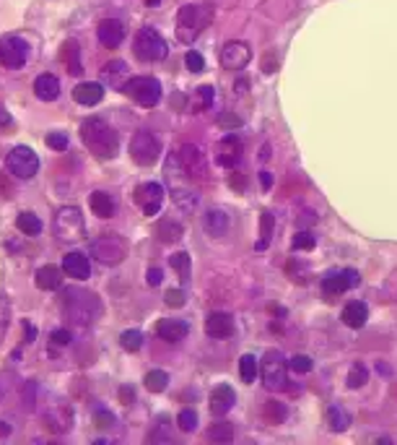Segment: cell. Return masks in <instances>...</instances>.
<instances>
[{
  "mask_svg": "<svg viewBox=\"0 0 397 445\" xmlns=\"http://www.w3.org/2000/svg\"><path fill=\"white\" fill-rule=\"evenodd\" d=\"M96 37H99V45L107 50H114L122 45V40H125V24L122 21H117V18H104V21H99V26H96Z\"/></svg>",
  "mask_w": 397,
  "mask_h": 445,
  "instance_id": "16",
  "label": "cell"
},
{
  "mask_svg": "<svg viewBox=\"0 0 397 445\" xmlns=\"http://www.w3.org/2000/svg\"><path fill=\"white\" fill-rule=\"evenodd\" d=\"M177 424H179L182 432H195V427H198V414L192 412V409H182L179 417H177Z\"/></svg>",
  "mask_w": 397,
  "mask_h": 445,
  "instance_id": "42",
  "label": "cell"
},
{
  "mask_svg": "<svg viewBox=\"0 0 397 445\" xmlns=\"http://www.w3.org/2000/svg\"><path fill=\"white\" fill-rule=\"evenodd\" d=\"M198 102L203 107L211 105V102H213V86H200V89H198Z\"/></svg>",
  "mask_w": 397,
  "mask_h": 445,
  "instance_id": "53",
  "label": "cell"
},
{
  "mask_svg": "<svg viewBox=\"0 0 397 445\" xmlns=\"http://www.w3.org/2000/svg\"><path fill=\"white\" fill-rule=\"evenodd\" d=\"M208 404H211L213 417H226L234 409V404H237V393H234L231 386H215L211 398H208Z\"/></svg>",
  "mask_w": 397,
  "mask_h": 445,
  "instance_id": "17",
  "label": "cell"
},
{
  "mask_svg": "<svg viewBox=\"0 0 397 445\" xmlns=\"http://www.w3.org/2000/svg\"><path fill=\"white\" fill-rule=\"evenodd\" d=\"M63 274H65L63 268L47 263V266L37 268V274H34V284L45 291H55V289H60V284H63Z\"/></svg>",
  "mask_w": 397,
  "mask_h": 445,
  "instance_id": "24",
  "label": "cell"
},
{
  "mask_svg": "<svg viewBox=\"0 0 397 445\" xmlns=\"http://www.w3.org/2000/svg\"><path fill=\"white\" fill-rule=\"evenodd\" d=\"M29 57V45L16 34H8L0 40V63L6 68H21Z\"/></svg>",
  "mask_w": 397,
  "mask_h": 445,
  "instance_id": "13",
  "label": "cell"
},
{
  "mask_svg": "<svg viewBox=\"0 0 397 445\" xmlns=\"http://www.w3.org/2000/svg\"><path fill=\"white\" fill-rule=\"evenodd\" d=\"M169 263H172V268H174L182 279L190 276V255H187V253H174V255L169 258Z\"/></svg>",
  "mask_w": 397,
  "mask_h": 445,
  "instance_id": "41",
  "label": "cell"
},
{
  "mask_svg": "<svg viewBox=\"0 0 397 445\" xmlns=\"http://www.w3.org/2000/svg\"><path fill=\"white\" fill-rule=\"evenodd\" d=\"M343 279L348 284V289H356L358 284H361V274H358L356 268H343Z\"/></svg>",
  "mask_w": 397,
  "mask_h": 445,
  "instance_id": "50",
  "label": "cell"
},
{
  "mask_svg": "<svg viewBox=\"0 0 397 445\" xmlns=\"http://www.w3.org/2000/svg\"><path fill=\"white\" fill-rule=\"evenodd\" d=\"M6 167L16 180H32L40 170V156L34 154L29 146H16L6 156Z\"/></svg>",
  "mask_w": 397,
  "mask_h": 445,
  "instance_id": "9",
  "label": "cell"
},
{
  "mask_svg": "<svg viewBox=\"0 0 397 445\" xmlns=\"http://www.w3.org/2000/svg\"><path fill=\"white\" fill-rule=\"evenodd\" d=\"M262 417H265V422H271V424H280V422L286 420V406L278 404V401H268L265 409H262Z\"/></svg>",
  "mask_w": 397,
  "mask_h": 445,
  "instance_id": "39",
  "label": "cell"
},
{
  "mask_svg": "<svg viewBox=\"0 0 397 445\" xmlns=\"http://www.w3.org/2000/svg\"><path fill=\"white\" fill-rule=\"evenodd\" d=\"M327 424L333 427V432H343V429H348V424H350L348 412H345L340 404H333L330 409H327Z\"/></svg>",
  "mask_w": 397,
  "mask_h": 445,
  "instance_id": "33",
  "label": "cell"
},
{
  "mask_svg": "<svg viewBox=\"0 0 397 445\" xmlns=\"http://www.w3.org/2000/svg\"><path fill=\"white\" fill-rule=\"evenodd\" d=\"M60 60H63V65L68 68L71 76H81V73H83V65H81V47L76 40L65 42L63 50H60Z\"/></svg>",
  "mask_w": 397,
  "mask_h": 445,
  "instance_id": "27",
  "label": "cell"
},
{
  "mask_svg": "<svg viewBox=\"0 0 397 445\" xmlns=\"http://www.w3.org/2000/svg\"><path fill=\"white\" fill-rule=\"evenodd\" d=\"M91 255L99 263L114 266V263H122L127 258V243L119 235H102L91 243Z\"/></svg>",
  "mask_w": 397,
  "mask_h": 445,
  "instance_id": "10",
  "label": "cell"
},
{
  "mask_svg": "<svg viewBox=\"0 0 397 445\" xmlns=\"http://www.w3.org/2000/svg\"><path fill=\"white\" fill-rule=\"evenodd\" d=\"M172 201H174L177 209H182L184 214L198 209V195L190 187H172Z\"/></svg>",
  "mask_w": 397,
  "mask_h": 445,
  "instance_id": "30",
  "label": "cell"
},
{
  "mask_svg": "<svg viewBox=\"0 0 397 445\" xmlns=\"http://www.w3.org/2000/svg\"><path fill=\"white\" fill-rule=\"evenodd\" d=\"M81 138H83V144H86L88 151H91L96 159H102V162L114 159L119 151V133L112 128L104 117H88V120L81 125Z\"/></svg>",
  "mask_w": 397,
  "mask_h": 445,
  "instance_id": "1",
  "label": "cell"
},
{
  "mask_svg": "<svg viewBox=\"0 0 397 445\" xmlns=\"http://www.w3.org/2000/svg\"><path fill=\"white\" fill-rule=\"evenodd\" d=\"M94 422H96V427H112V424H114V414H109L107 409H96Z\"/></svg>",
  "mask_w": 397,
  "mask_h": 445,
  "instance_id": "49",
  "label": "cell"
},
{
  "mask_svg": "<svg viewBox=\"0 0 397 445\" xmlns=\"http://www.w3.org/2000/svg\"><path fill=\"white\" fill-rule=\"evenodd\" d=\"M260 375L265 388L271 391L286 388V357H283V352H278V349L265 352V357H262L260 362Z\"/></svg>",
  "mask_w": 397,
  "mask_h": 445,
  "instance_id": "7",
  "label": "cell"
},
{
  "mask_svg": "<svg viewBox=\"0 0 397 445\" xmlns=\"http://www.w3.org/2000/svg\"><path fill=\"white\" fill-rule=\"evenodd\" d=\"M63 271L65 276H71L76 282H86L88 276H91V263H88V258L83 253L73 250L63 258Z\"/></svg>",
  "mask_w": 397,
  "mask_h": 445,
  "instance_id": "18",
  "label": "cell"
},
{
  "mask_svg": "<svg viewBox=\"0 0 397 445\" xmlns=\"http://www.w3.org/2000/svg\"><path fill=\"white\" fill-rule=\"evenodd\" d=\"M260 159H271V149H268V146H262L260 149Z\"/></svg>",
  "mask_w": 397,
  "mask_h": 445,
  "instance_id": "62",
  "label": "cell"
},
{
  "mask_svg": "<svg viewBox=\"0 0 397 445\" xmlns=\"http://www.w3.org/2000/svg\"><path fill=\"white\" fill-rule=\"evenodd\" d=\"M0 398H3V391H0Z\"/></svg>",
  "mask_w": 397,
  "mask_h": 445,
  "instance_id": "64",
  "label": "cell"
},
{
  "mask_svg": "<svg viewBox=\"0 0 397 445\" xmlns=\"http://www.w3.org/2000/svg\"><path fill=\"white\" fill-rule=\"evenodd\" d=\"M130 156H133V162L141 164V167H151V164L159 162L161 146L159 141H156V136L148 133V130H138L136 136L130 138Z\"/></svg>",
  "mask_w": 397,
  "mask_h": 445,
  "instance_id": "8",
  "label": "cell"
},
{
  "mask_svg": "<svg viewBox=\"0 0 397 445\" xmlns=\"http://www.w3.org/2000/svg\"><path fill=\"white\" fill-rule=\"evenodd\" d=\"M133 52H136V57L143 60V63H159V60L167 57L169 47H167V40H164L153 26H143V29L136 34Z\"/></svg>",
  "mask_w": 397,
  "mask_h": 445,
  "instance_id": "5",
  "label": "cell"
},
{
  "mask_svg": "<svg viewBox=\"0 0 397 445\" xmlns=\"http://www.w3.org/2000/svg\"><path fill=\"white\" fill-rule=\"evenodd\" d=\"M88 206H91V211H94L99 219H109L112 214H114V201H112V195L104 193V190H96V193H91V198H88Z\"/></svg>",
  "mask_w": 397,
  "mask_h": 445,
  "instance_id": "28",
  "label": "cell"
},
{
  "mask_svg": "<svg viewBox=\"0 0 397 445\" xmlns=\"http://www.w3.org/2000/svg\"><path fill=\"white\" fill-rule=\"evenodd\" d=\"M143 383L151 393H161V391H167L169 386V375L164 373V370H151V373L143 378Z\"/></svg>",
  "mask_w": 397,
  "mask_h": 445,
  "instance_id": "37",
  "label": "cell"
},
{
  "mask_svg": "<svg viewBox=\"0 0 397 445\" xmlns=\"http://www.w3.org/2000/svg\"><path fill=\"white\" fill-rule=\"evenodd\" d=\"M119 398H122L125 404H130V401H133V391H130V388H122V391H119Z\"/></svg>",
  "mask_w": 397,
  "mask_h": 445,
  "instance_id": "59",
  "label": "cell"
},
{
  "mask_svg": "<svg viewBox=\"0 0 397 445\" xmlns=\"http://www.w3.org/2000/svg\"><path fill=\"white\" fill-rule=\"evenodd\" d=\"M164 198H167V190L159 183H143V185L136 187V203L141 206L146 216H156L161 206H164Z\"/></svg>",
  "mask_w": 397,
  "mask_h": 445,
  "instance_id": "12",
  "label": "cell"
},
{
  "mask_svg": "<svg viewBox=\"0 0 397 445\" xmlns=\"http://www.w3.org/2000/svg\"><path fill=\"white\" fill-rule=\"evenodd\" d=\"M366 318H369V310L364 302H350L348 308L343 310V323L348 328H361L366 323Z\"/></svg>",
  "mask_w": 397,
  "mask_h": 445,
  "instance_id": "29",
  "label": "cell"
},
{
  "mask_svg": "<svg viewBox=\"0 0 397 445\" xmlns=\"http://www.w3.org/2000/svg\"><path fill=\"white\" fill-rule=\"evenodd\" d=\"M231 185L237 187V190H242V187H247V178H242L239 172H234V175H231Z\"/></svg>",
  "mask_w": 397,
  "mask_h": 445,
  "instance_id": "56",
  "label": "cell"
},
{
  "mask_svg": "<svg viewBox=\"0 0 397 445\" xmlns=\"http://www.w3.org/2000/svg\"><path fill=\"white\" fill-rule=\"evenodd\" d=\"M218 60H221V65L226 71H242L252 60V50L244 42H226L221 47V52H218Z\"/></svg>",
  "mask_w": 397,
  "mask_h": 445,
  "instance_id": "14",
  "label": "cell"
},
{
  "mask_svg": "<svg viewBox=\"0 0 397 445\" xmlns=\"http://www.w3.org/2000/svg\"><path fill=\"white\" fill-rule=\"evenodd\" d=\"M0 193H8V180L0 175Z\"/></svg>",
  "mask_w": 397,
  "mask_h": 445,
  "instance_id": "61",
  "label": "cell"
},
{
  "mask_svg": "<svg viewBox=\"0 0 397 445\" xmlns=\"http://www.w3.org/2000/svg\"><path fill=\"white\" fill-rule=\"evenodd\" d=\"M156 440H167V443H172V435H169L167 429H164V427L159 424V427H156V429L151 432V435H148V443H156Z\"/></svg>",
  "mask_w": 397,
  "mask_h": 445,
  "instance_id": "55",
  "label": "cell"
},
{
  "mask_svg": "<svg viewBox=\"0 0 397 445\" xmlns=\"http://www.w3.org/2000/svg\"><path fill=\"white\" fill-rule=\"evenodd\" d=\"M294 250H312V248H314V245H317V240H314V235H312V232H299V235L294 237Z\"/></svg>",
  "mask_w": 397,
  "mask_h": 445,
  "instance_id": "45",
  "label": "cell"
},
{
  "mask_svg": "<svg viewBox=\"0 0 397 445\" xmlns=\"http://www.w3.org/2000/svg\"><path fill=\"white\" fill-rule=\"evenodd\" d=\"M239 375H242L244 383H254V378H257V359L252 354H244L239 359Z\"/></svg>",
  "mask_w": 397,
  "mask_h": 445,
  "instance_id": "40",
  "label": "cell"
},
{
  "mask_svg": "<svg viewBox=\"0 0 397 445\" xmlns=\"http://www.w3.org/2000/svg\"><path fill=\"white\" fill-rule=\"evenodd\" d=\"M156 333H159L164 341H172V344H177V341H182L184 336L190 333V325L184 323V320L164 318V320H159V323H156Z\"/></svg>",
  "mask_w": 397,
  "mask_h": 445,
  "instance_id": "25",
  "label": "cell"
},
{
  "mask_svg": "<svg viewBox=\"0 0 397 445\" xmlns=\"http://www.w3.org/2000/svg\"><path fill=\"white\" fill-rule=\"evenodd\" d=\"M55 237L60 243L71 245L81 243L86 237V221H83V214L76 206H63V209L55 214Z\"/></svg>",
  "mask_w": 397,
  "mask_h": 445,
  "instance_id": "4",
  "label": "cell"
},
{
  "mask_svg": "<svg viewBox=\"0 0 397 445\" xmlns=\"http://www.w3.org/2000/svg\"><path fill=\"white\" fill-rule=\"evenodd\" d=\"M182 224H177V221H172V219H167V221H161L159 229H156V235H159L161 243H177L179 237H182Z\"/></svg>",
  "mask_w": 397,
  "mask_h": 445,
  "instance_id": "36",
  "label": "cell"
},
{
  "mask_svg": "<svg viewBox=\"0 0 397 445\" xmlns=\"http://www.w3.org/2000/svg\"><path fill=\"white\" fill-rule=\"evenodd\" d=\"M184 65H187V71H192V73L206 71V60H203V55L195 52V50H190V52L184 55Z\"/></svg>",
  "mask_w": 397,
  "mask_h": 445,
  "instance_id": "46",
  "label": "cell"
},
{
  "mask_svg": "<svg viewBox=\"0 0 397 445\" xmlns=\"http://www.w3.org/2000/svg\"><path fill=\"white\" fill-rule=\"evenodd\" d=\"M239 159H242V141H239V136H234V133L223 136L218 141V146H215V162L226 167V170H231V167L239 164Z\"/></svg>",
  "mask_w": 397,
  "mask_h": 445,
  "instance_id": "15",
  "label": "cell"
},
{
  "mask_svg": "<svg viewBox=\"0 0 397 445\" xmlns=\"http://www.w3.org/2000/svg\"><path fill=\"white\" fill-rule=\"evenodd\" d=\"M366 378H369V373H366L364 364H353V370L348 373L345 383H348V388H361V386L366 383Z\"/></svg>",
  "mask_w": 397,
  "mask_h": 445,
  "instance_id": "43",
  "label": "cell"
},
{
  "mask_svg": "<svg viewBox=\"0 0 397 445\" xmlns=\"http://www.w3.org/2000/svg\"><path fill=\"white\" fill-rule=\"evenodd\" d=\"M164 300H167L169 308H182L184 302H187V297H184L182 289H167V294H164Z\"/></svg>",
  "mask_w": 397,
  "mask_h": 445,
  "instance_id": "48",
  "label": "cell"
},
{
  "mask_svg": "<svg viewBox=\"0 0 397 445\" xmlns=\"http://www.w3.org/2000/svg\"><path fill=\"white\" fill-rule=\"evenodd\" d=\"M273 227H275V219L271 211H262L260 214V240L254 245V250H268L273 240Z\"/></svg>",
  "mask_w": 397,
  "mask_h": 445,
  "instance_id": "31",
  "label": "cell"
},
{
  "mask_svg": "<svg viewBox=\"0 0 397 445\" xmlns=\"http://www.w3.org/2000/svg\"><path fill=\"white\" fill-rule=\"evenodd\" d=\"M218 125H239V120H237V117H221V120H218Z\"/></svg>",
  "mask_w": 397,
  "mask_h": 445,
  "instance_id": "60",
  "label": "cell"
},
{
  "mask_svg": "<svg viewBox=\"0 0 397 445\" xmlns=\"http://www.w3.org/2000/svg\"><path fill=\"white\" fill-rule=\"evenodd\" d=\"M45 144H47L52 151H65V149H68V136L57 130V133H49V136L45 138Z\"/></svg>",
  "mask_w": 397,
  "mask_h": 445,
  "instance_id": "47",
  "label": "cell"
},
{
  "mask_svg": "<svg viewBox=\"0 0 397 445\" xmlns=\"http://www.w3.org/2000/svg\"><path fill=\"white\" fill-rule=\"evenodd\" d=\"M49 339H52V344H55V347H68V344H71V331H65V328H60V331H52V336H49Z\"/></svg>",
  "mask_w": 397,
  "mask_h": 445,
  "instance_id": "52",
  "label": "cell"
},
{
  "mask_svg": "<svg viewBox=\"0 0 397 445\" xmlns=\"http://www.w3.org/2000/svg\"><path fill=\"white\" fill-rule=\"evenodd\" d=\"M146 279H148V287H159V284L164 282V271H161V268H148Z\"/></svg>",
  "mask_w": 397,
  "mask_h": 445,
  "instance_id": "54",
  "label": "cell"
},
{
  "mask_svg": "<svg viewBox=\"0 0 397 445\" xmlns=\"http://www.w3.org/2000/svg\"><path fill=\"white\" fill-rule=\"evenodd\" d=\"M348 289V284L343 279V271H330V274L322 279V291H325L327 297H338L343 291Z\"/></svg>",
  "mask_w": 397,
  "mask_h": 445,
  "instance_id": "32",
  "label": "cell"
},
{
  "mask_svg": "<svg viewBox=\"0 0 397 445\" xmlns=\"http://www.w3.org/2000/svg\"><path fill=\"white\" fill-rule=\"evenodd\" d=\"M63 313L73 325H91L102 316V300L94 291L86 289H65Z\"/></svg>",
  "mask_w": 397,
  "mask_h": 445,
  "instance_id": "2",
  "label": "cell"
},
{
  "mask_svg": "<svg viewBox=\"0 0 397 445\" xmlns=\"http://www.w3.org/2000/svg\"><path fill=\"white\" fill-rule=\"evenodd\" d=\"M206 333L211 339H229L234 333V318L229 313H211L206 320Z\"/></svg>",
  "mask_w": 397,
  "mask_h": 445,
  "instance_id": "20",
  "label": "cell"
},
{
  "mask_svg": "<svg viewBox=\"0 0 397 445\" xmlns=\"http://www.w3.org/2000/svg\"><path fill=\"white\" fill-rule=\"evenodd\" d=\"M34 94H37V99H42V102H55V99L60 97V81H57V76H52V73L37 76Z\"/></svg>",
  "mask_w": 397,
  "mask_h": 445,
  "instance_id": "26",
  "label": "cell"
},
{
  "mask_svg": "<svg viewBox=\"0 0 397 445\" xmlns=\"http://www.w3.org/2000/svg\"><path fill=\"white\" fill-rule=\"evenodd\" d=\"M102 81L109 83L112 89H122L127 81H130V68L122 60H109V63L102 68Z\"/></svg>",
  "mask_w": 397,
  "mask_h": 445,
  "instance_id": "22",
  "label": "cell"
},
{
  "mask_svg": "<svg viewBox=\"0 0 397 445\" xmlns=\"http://www.w3.org/2000/svg\"><path fill=\"white\" fill-rule=\"evenodd\" d=\"M45 424L49 432H68L73 424V412L68 404H57L45 414Z\"/></svg>",
  "mask_w": 397,
  "mask_h": 445,
  "instance_id": "19",
  "label": "cell"
},
{
  "mask_svg": "<svg viewBox=\"0 0 397 445\" xmlns=\"http://www.w3.org/2000/svg\"><path fill=\"white\" fill-rule=\"evenodd\" d=\"M296 221H299V227H312V224H314V221H317V214H314V211L312 209H302V214H299V219H296Z\"/></svg>",
  "mask_w": 397,
  "mask_h": 445,
  "instance_id": "51",
  "label": "cell"
},
{
  "mask_svg": "<svg viewBox=\"0 0 397 445\" xmlns=\"http://www.w3.org/2000/svg\"><path fill=\"white\" fill-rule=\"evenodd\" d=\"M247 86H249V83H247V81H237V94H244Z\"/></svg>",
  "mask_w": 397,
  "mask_h": 445,
  "instance_id": "63",
  "label": "cell"
},
{
  "mask_svg": "<svg viewBox=\"0 0 397 445\" xmlns=\"http://www.w3.org/2000/svg\"><path fill=\"white\" fill-rule=\"evenodd\" d=\"M288 367H291L294 373L304 375V373H312V367H314V362H312V357H307V354H296V357H291V362H288Z\"/></svg>",
  "mask_w": 397,
  "mask_h": 445,
  "instance_id": "44",
  "label": "cell"
},
{
  "mask_svg": "<svg viewBox=\"0 0 397 445\" xmlns=\"http://www.w3.org/2000/svg\"><path fill=\"white\" fill-rule=\"evenodd\" d=\"M260 185L265 187V190H271V187H273V175H271V172H260Z\"/></svg>",
  "mask_w": 397,
  "mask_h": 445,
  "instance_id": "57",
  "label": "cell"
},
{
  "mask_svg": "<svg viewBox=\"0 0 397 445\" xmlns=\"http://www.w3.org/2000/svg\"><path fill=\"white\" fill-rule=\"evenodd\" d=\"M119 344H122V349H127V352H138V349L143 347V333L138 331V328L122 331L119 333Z\"/></svg>",
  "mask_w": 397,
  "mask_h": 445,
  "instance_id": "38",
  "label": "cell"
},
{
  "mask_svg": "<svg viewBox=\"0 0 397 445\" xmlns=\"http://www.w3.org/2000/svg\"><path fill=\"white\" fill-rule=\"evenodd\" d=\"M16 227L21 229L24 235L34 237V235H40L42 232V219L37 216V214H32V211H24V214H18Z\"/></svg>",
  "mask_w": 397,
  "mask_h": 445,
  "instance_id": "34",
  "label": "cell"
},
{
  "mask_svg": "<svg viewBox=\"0 0 397 445\" xmlns=\"http://www.w3.org/2000/svg\"><path fill=\"white\" fill-rule=\"evenodd\" d=\"M206 437L211 443H231V440H234V427L226 424V422H215V424L208 427Z\"/></svg>",
  "mask_w": 397,
  "mask_h": 445,
  "instance_id": "35",
  "label": "cell"
},
{
  "mask_svg": "<svg viewBox=\"0 0 397 445\" xmlns=\"http://www.w3.org/2000/svg\"><path fill=\"white\" fill-rule=\"evenodd\" d=\"M211 21H213V8L211 6H198V3L182 6L179 13H177V37L184 45H192L211 26Z\"/></svg>",
  "mask_w": 397,
  "mask_h": 445,
  "instance_id": "3",
  "label": "cell"
},
{
  "mask_svg": "<svg viewBox=\"0 0 397 445\" xmlns=\"http://www.w3.org/2000/svg\"><path fill=\"white\" fill-rule=\"evenodd\" d=\"M122 91L141 107H156L161 99V83L156 81V79H151V76H136V79H130V81L122 86Z\"/></svg>",
  "mask_w": 397,
  "mask_h": 445,
  "instance_id": "6",
  "label": "cell"
},
{
  "mask_svg": "<svg viewBox=\"0 0 397 445\" xmlns=\"http://www.w3.org/2000/svg\"><path fill=\"white\" fill-rule=\"evenodd\" d=\"M73 99L83 107H94L104 99V86L99 81H83L73 89Z\"/></svg>",
  "mask_w": 397,
  "mask_h": 445,
  "instance_id": "23",
  "label": "cell"
},
{
  "mask_svg": "<svg viewBox=\"0 0 397 445\" xmlns=\"http://www.w3.org/2000/svg\"><path fill=\"white\" fill-rule=\"evenodd\" d=\"M6 125H11V112L0 105V128H6Z\"/></svg>",
  "mask_w": 397,
  "mask_h": 445,
  "instance_id": "58",
  "label": "cell"
},
{
  "mask_svg": "<svg viewBox=\"0 0 397 445\" xmlns=\"http://www.w3.org/2000/svg\"><path fill=\"white\" fill-rule=\"evenodd\" d=\"M177 156H179V162H182L190 183H203V180H206L208 164H206V156H203V151H200L198 146L184 144L182 149H177Z\"/></svg>",
  "mask_w": 397,
  "mask_h": 445,
  "instance_id": "11",
  "label": "cell"
},
{
  "mask_svg": "<svg viewBox=\"0 0 397 445\" xmlns=\"http://www.w3.org/2000/svg\"><path fill=\"white\" fill-rule=\"evenodd\" d=\"M203 227L211 237H223L231 227V216L223 209H208L203 216Z\"/></svg>",
  "mask_w": 397,
  "mask_h": 445,
  "instance_id": "21",
  "label": "cell"
}]
</instances>
